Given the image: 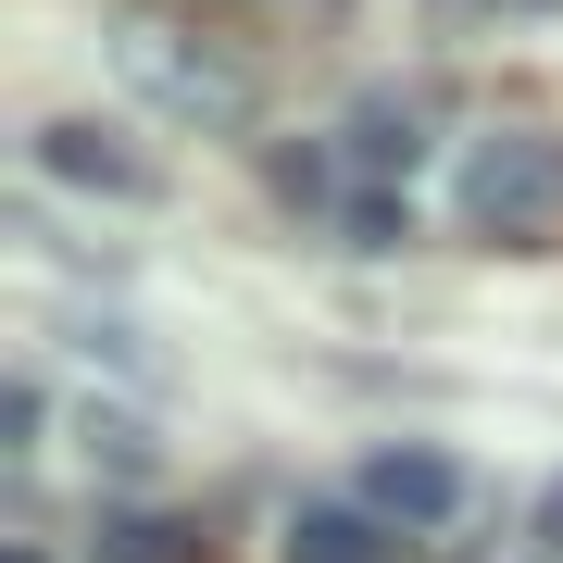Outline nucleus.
Returning <instances> with one entry per match:
<instances>
[{"label":"nucleus","mask_w":563,"mask_h":563,"mask_svg":"<svg viewBox=\"0 0 563 563\" xmlns=\"http://www.w3.org/2000/svg\"><path fill=\"white\" fill-rule=\"evenodd\" d=\"M463 225L476 239H514V251L563 239V139L551 125H501V139L463 151Z\"/></svg>","instance_id":"f257e3e1"},{"label":"nucleus","mask_w":563,"mask_h":563,"mask_svg":"<svg viewBox=\"0 0 563 563\" xmlns=\"http://www.w3.org/2000/svg\"><path fill=\"white\" fill-rule=\"evenodd\" d=\"M113 51H125V76H139L176 125H213V139H239V125H251V76H239L225 51H201L188 25H151V13H139Z\"/></svg>","instance_id":"f03ea898"},{"label":"nucleus","mask_w":563,"mask_h":563,"mask_svg":"<svg viewBox=\"0 0 563 563\" xmlns=\"http://www.w3.org/2000/svg\"><path fill=\"white\" fill-rule=\"evenodd\" d=\"M363 514H376L388 539H401V526H451V514H463V463L426 451V439L376 451V463H363Z\"/></svg>","instance_id":"7ed1b4c3"},{"label":"nucleus","mask_w":563,"mask_h":563,"mask_svg":"<svg viewBox=\"0 0 563 563\" xmlns=\"http://www.w3.org/2000/svg\"><path fill=\"white\" fill-rule=\"evenodd\" d=\"M25 151H38V176H63V188H101V201H151V163L139 151H125L113 139V125H88V113H63V125H38V139H25Z\"/></svg>","instance_id":"20e7f679"},{"label":"nucleus","mask_w":563,"mask_h":563,"mask_svg":"<svg viewBox=\"0 0 563 563\" xmlns=\"http://www.w3.org/2000/svg\"><path fill=\"white\" fill-rule=\"evenodd\" d=\"M288 563H401V539L363 501H301L288 514Z\"/></svg>","instance_id":"39448f33"},{"label":"nucleus","mask_w":563,"mask_h":563,"mask_svg":"<svg viewBox=\"0 0 563 563\" xmlns=\"http://www.w3.org/2000/svg\"><path fill=\"white\" fill-rule=\"evenodd\" d=\"M413 163H426V113H413V101H363V113H351V176L413 188Z\"/></svg>","instance_id":"423d86ee"},{"label":"nucleus","mask_w":563,"mask_h":563,"mask_svg":"<svg viewBox=\"0 0 563 563\" xmlns=\"http://www.w3.org/2000/svg\"><path fill=\"white\" fill-rule=\"evenodd\" d=\"M413 239V201H401V188H363V201H351V251H401Z\"/></svg>","instance_id":"0eeeda50"},{"label":"nucleus","mask_w":563,"mask_h":563,"mask_svg":"<svg viewBox=\"0 0 563 563\" xmlns=\"http://www.w3.org/2000/svg\"><path fill=\"white\" fill-rule=\"evenodd\" d=\"M101 563H176V526H163V514H113L101 526Z\"/></svg>","instance_id":"6e6552de"},{"label":"nucleus","mask_w":563,"mask_h":563,"mask_svg":"<svg viewBox=\"0 0 563 563\" xmlns=\"http://www.w3.org/2000/svg\"><path fill=\"white\" fill-rule=\"evenodd\" d=\"M38 426H51L38 376H13V388H0V451H38Z\"/></svg>","instance_id":"1a4fd4ad"},{"label":"nucleus","mask_w":563,"mask_h":563,"mask_svg":"<svg viewBox=\"0 0 563 563\" xmlns=\"http://www.w3.org/2000/svg\"><path fill=\"white\" fill-rule=\"evenodd\" d=\"M539 551H563V476L539 488Z\"/></svg>","instance_id":"9d476101"},{"label":"nucleus","mask_w":563,"mask_h":563,"mask_svg":"<svg viewBox=\"0 0 563 563\" xmlns=\"http://www.w3.org/2000/svg\"><path fill=\"white\" fill-rule=\"evenodd\" d=\"M0 563H38V551H25V539H13V551H0Z\"/></svg>","instance_id":"9b49d317"}]
</instances>
